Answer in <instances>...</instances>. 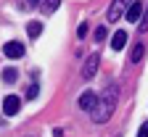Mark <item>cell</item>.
Returning <instances> with one entry per match:
<instances>
[{
	"label": "cell",
	"mask_w": 148,
	"mask_h": 137,
	"mask_svg": "<svg viewBox=\"0 0 148 137\" xmlns=\"http://www.w3.org/2000/svg\"><path fill=\"white\" fill-rule=\"evenodd\" d=\"M116 100H119V87H116V85H108V87L101 92L95 108L90 111V113H92V121H95V124H106V121L111 119V113H114V108H116Z\"/></svg>",
	"instance_id": "1"
},
{
	"label": "cell",
	"mask_w": 148,
	"mask_h": 137,
	"mask_svg": "<svg viewBox=\"0 0 148 137\" xmlns=\"http://www.w3.org/2000/svg\"><path fill=\"white\" fill-rule=\"evenodd\" d=\"M18 111H21V97L18 95H5L3 97V113L5 116H16Z\"/></svg>",
	"instance_id": "2"
},
{
	"label": "cell",
	"mask_w": 148,
	"mask_h": 137,
	"mask_svg": "<svg viewBox=\"0 0 148 137\" xmlns=\"http://www.w3.org/2000/svg\"><path fill=\"white\" fill-rule=\"evenodd\" d=\"M132 3H135V0H114V5L108 8L106 18H108V21H116V18L124 13V8H127V5H132Z\"/></svg>",
	"instance_id": "3"
},
{
	"label": "cell",
	"mask_w": 148,
	"mask_h": 137,
	"mask_svg": "<svg viewBox=\"0 0 148 137\" xmlns=\"http://www.w3.org/2000/svg\"><path fill=\"white\" fill-rule=\"evenodd\" d=\"M98 61H101V58H98L95 53L85 58V66H82V79H92V74L98 71Z\"/></svg>",
	"instance_id": "4"
},
{
	"label": "cell",
	"mask_w": 148,
	"mask_h": 137,
	"mask_svg": "<svg viewBox=\"0 0 148 137\" xmlns=\"http://www.w3.org/2000/svg\"><path fill=\"white\" fill-rule=\"evenodd\" d=\"M95 103H98V95H92L90 90H85V92L79 95V108H82V111H92V108H95Z\"/></svg>",
	"instance_id": "5"
},
{
	"label": "cell",
	"mask_w": 148,
	"mask_h": 137,
	"mask_svg": "<svg viewBox=\"0 0 148 137\" xmlns=\"http://www.w3.org/2000/svg\"><path fill=\"white\" fill-rule=\"evenodd\" d=\"M3 53H5L8 58H21V55H24V45H21V42H16V40H11V42H5Z\"/></svg>",
	"instance_id": "6"
},
{
	"label": "cell",
	"mask_w": 148,
	"mask_h": 137,
	"mask_svg": "<svg viewBox=\"0 0 148 137\" xmlns=\"http://www.w3.org/2000/svg\"><path fill=\"white\" fill-rule=\"evenodd\" d=\"M140 18H143V3H140V0H135V3L127 8V21L135 24V21H140Z\"/></svg>",
	"instance_id": "7"
},
{
	"label": "cell",
	"mask_w": 148,
	"mask_h": 137,
	"mask_svg": "<svg viewBox=\"0 0 148 137\" xmlns=\"http://www.w3.org/2000/svg\"><path fill=\"white\" fill-rule=\"evenodd\" d=\"M124 45H127V32H116L114 40H111V48H114V50H122Z\"/></svg>",
	"instance_id": "8"
},
{
	"label": "cell",
	"mask_w": 148,
	"mask_h": 137,
	"mask_svg": "<svg viewBox=\"0 0 148 137\" xmlns=\"http://www.w3.org/2000/svg\"><path fill=\"white\" fill-rule=\"evenodd\" d=\"M143 53H145V48H143V42H138V45H135V50L130 53V63H138L140 58H143Z\"/></svg>",
	"instance_id": "9"
},
{
	"label": "cell",
	"mask_w": 148,
	"mask_h": 137,
	"mask_svg": "<svg viewBox=\"0 0 148 137\" xmlns=\"http://www.w3.org/2000/svg\"><path fill=\"white\" fill-rule=\"evenodd\" d=\"M27 34H29V37H40V34H42V24H40V21H32V24L27 27Z\"/></svg>",
	"instance_id": "10"
},
{
	"label": "cell",
	"mask_w": 148,
	"mask_h": 137,
	"mask_svg": "<svg viewBox=\"0 0 148 137\" xmlns=\"http://www.w3.org/2000/svg\"><path fill=\"white\" fill-rule=\"evenodd\" d=\"M58 5H61V0H42V11H45V13L58 11Z\"/></svg>",
	"instance_id": "11"
},
{
	"label": "cell",
	"mask_w": 148,
	"mask_h": 137,
	"mask_svg": "<svg viewBox=\"0 0 148 137\" xmlns=\"http://www.w3.org/2000/svg\"><path fill=\"white\" fill-rule=\"evenodd\" d=\"M16 76H18L16 69H3V79H5V82H16Z\"/></svg>",
	"instance_id": "12"
},
{
	"label": "cell",
	"mask_w": 148,
	"mask_h": 137,
	"mask_svg": "<svg viewBox=\"0 0 148 137\" xmlns=\"http://www.w3.org/2000/svg\"><path fill=\"white\" fill-rule=\"evenodd\" d=\"M106 34H108V32H106V27H98V29H95V40H98V42H103V40H106Z\"/></svg>",
	"instance_id": "13"
},
{
	"label": "cell",
	"mask_w": 148,
	"mask_h": 137,
	"mask_svg": "<svg viewBox=\"0 0 148 137\" xmlns=\"http://www.w3.org/2000/svg\"><path fill=\"white\" fill-rule=\"evenodd\" d=\"M140 32H148V5H145V13L140 18Z\"/></svg>",
	"instance_id": "14"
},
{
	"label": "cell",
	"mask_w": 148,
	"mask_h": 137,
	"mask_svg": "<svg viewBox=\"0 0 148 137\" xmlns=\"http://www.w3.org/2000/svg\"><path fill=\"white\" fill-rule=\"evenodd\" d=\"M87 32H90V27H87V24H79V29H77V37L82 40V37H87Z\"/></svg>",
	"instance_id": "15"
},
{
	"label": "cell",
	"mask_w": 148,
	"mask_h": 137,
	"mask_svg": "<svg viewBox=\"0 0 148 137\" xmlns=\"http://www.w3.org/2000/svg\"><path fill=\"white\" fill-rule=\"evenodd\" d=\"M27 97H29V100H32V97H37V85H29V87H27Z\"/></svg>",
	"instance_id": "16"
},
{
	"label": "cell",
	"mask_w": 148,
	"mask_h": 137,
	"mask_svg": "<svg viewBox=\"0 0 148 137\" xmlns=\"http://www.w3.org/2000/svg\"><path fill=\"white\" fill-rule=\"evenodd\" d=\"M138 137H148V121H143V124H140V132H138Z\"/></svg>",
	"instance_id": "17"
},
{
	"label": "cell",
	"mask_w": 148,
	"mask_h": 137,
	"mask_svg": "<svg viewBox=\"0 0 148 137\" xmlns=\"http://www.w3.org/2000/svg\"><path fill=\"white\" fill-rule=\"evenodd\" d=\"M27 5H29V8H34V5H40V0H27Z\"/></svg>",
	"instance_id": "18"
}]
</instances>
